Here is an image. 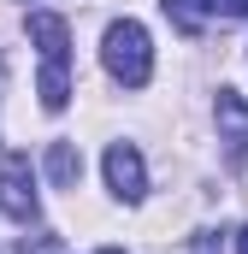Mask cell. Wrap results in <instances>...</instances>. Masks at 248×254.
Returning a JSON list of instances; mask_svg holds the SVG:
<instances>
[{
    "instance_id": "obj_1",
    "label": "cell",
    "mask_w": 248,
    "mask_h": 254,
    "mask_svg": "<svg viewBox=\"0 0 248 254\" xmlns=\"http://www.w3.org/2000/svg\"><path fill=\"white\" fill-rule=\"evenodd\" d=\"M101 65L119 77L124 89H142V83L154 77V42H148V30H142L136 18L107 24V36H101Z\"/></svg>"
},
{
    "instance_id": "obj_2",
    "label": "cell",
    "mask_w": 248,
    "mask_h": 254,
    "mask_svg": "<svg viewBox=\"0 0 248 254\" xmlns=\"http://www.w3.org/2000/svg\"><path fill=\"white\" fill-rule=\"evenodd\" d=\"M0 213H6V219H18V225H30V219L42 213L30 154H6V160H0Z\"/></svg>"
},
{
    "instance_id": "obj_3",
    "label": "cell",
    "mask_w": 248,
    "mask_h": 254,
    "mask_svg": "<svg viewBox=\"0 0 248 254\" xmlns=\"http://www.w3.org/2000/svg\"><path fill=\"white\" fill-rule=\"evenodd\" d=\"M107 190L119 195V201H142V190H148V166H142V154L130 142H113L107 148Z\"/></svg>"
},
{
    "instance_id": "obj_4",
    "label": "cell",
    "mask_w": 248,
    "mask_h": 254,
    "mask_svg": "<svg viewBox=\"0 0 248 254\" xmlns=\"http://www.w3.org/2000/svg\"><path fill=\"white\" fill-rule=\"evenodd\" d=\"M219 142H225L231 166L248 160V101L237 89H219Z\"/></svg>"
},
{
    "instance_id": "obj_5",
    "label": "cell",
    "mask_w": 248,
    "mask_h": 254,
    "mask_svg": "<svg viewBox=\"0 0 248 254\" xmlns=\"http://www.w3.org/2000/svg\"><path fill=\"white\" fill-rule=\"evenodd\" d=\"M30 42L42 48V65H71V24L60 12H30Z\"/></svg>"
},
{
    "instance_id": "obj_6",
    "label": "cell",
    "mask_w": 248,
    "mask_h": 254,
    "mask_svg": "<svg viewBox=\"0 0 248 254\" xmlns=\"http://www.w3.org/2000/svg\"><path fill=\"white\" fill-rule=\"evenodd\" d=\"M77 178H83V154L71 142H54L48 148V184L54 190H77Z\"/></svg>"
},
{
    "instance_id": "obj_7",
    "label": "cell",
    "mask_w": 248,
    "mask_h": 254,
    "mask_svg": "<svg viewBox=\"0 0 248 254\" xmlns=\"http://www.w3.org/2000/svg\"><path fill=\"white\" fill-rule=\"evenodd\" d=\"M166 6V18L184 30V36H201L207 30V12H213V0H160Z\"/></svg>"
},
{
    "instance_id": "obj_8",
    "label": "cell",
    "mask_w": 248,
    "mask_h": 254,
    "mask_svg": "<svg viewBox=\"0 0 248 254\" xmlns=\"http://www.w3.org/2000/svg\"><path fill=\"white\" fill-rule=\"evenodd\" d=\"M213 12H225V18H248V0H213Z\"/></svg>"
},
{
    "instance_id": "obj_9",
    "label": "cell",
    "mask_w": 248,
    "mask_h": 254,
    "mask_svg": "<svg viewBox=\"0 0 248 254\" xmlns=\"http://www.w3.org/2000/svg\"><path fill=\"white\" fill-rule=\"evenodd\" d=\"M195 254H219V237H195Z\"/></svg>"
},
{
    "instance_id": "obj_10",
    "label": "cell",
    "mask_w": 248,
    "mask_h": 254,
    "mask_svg": "<svg viewBox=\"0 0 248 254\" xmlns=\"http://www.w3.org/2000/svg\"><path fill=\"white\" fill-rule=\"evenodd\" d=\"M237 254H248V225H243V237H237Z\"/></svg>"
},
{
    "instance_id": "obj_11",
    "label": "cell",
    "mask_w": 248,
    "mask_h": 254,
    "mask_svg": "<svg viewBox=\"0 0 248 254\" xmlns=\"http://www.w3.org/2000/svg\"><path fill=\"white\" fill-rule=\"evenodd\" d=\"M101 254H124V249H101Z\"/></svg>"
}]
</instances>
